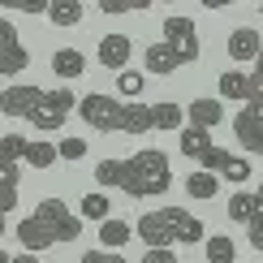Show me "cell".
<instances>
[{"label": "cell", "mask_w": 263, "mask_h": 263, "mask_svg": "<svg viewBox=\"0 0 263 263\" xmlns=\"http://www.w3.org/2000/svg\"><path fill=\"white\" fill-rule=\"evenodd\" d=\"M173 185V168H168V156L156 147H142L125 160V185L121 190L129 199H160L164 190Z\"/></svg>", "instance_id": "cell-1"}, {"label": "cell", "mask_w": 263, "mask_h": 263, "mask_svg": "<svg viewBox=\"0 0 263 263\" xmlns=\"http://www.w3.org/2000/svg\"><path fill=\"white\" fill-rule=\"evenodd\" d=\"M78 108V95L69 91V86H57V91H43V100L30 108L26 121L39 129V134H57V129L65 125V117Z\"/></svg>", "instance_id": "cell-2"}, {"label": "cell", "mask_w": 263, "mask_h": 263, "mask_svg": "<svg viewBox=\"0 0 263 263\" xmlns=\"http://www.w3.org/2000/svg\"><path fill=\"white\" fill-rule=\"evenodd\" d=\"M78 117L91 129H100V134H121V117H125V104L117 100V95H82L78 100Z\"/></svg>", "instance_id": "cell-3"}, {"label": "cell", "mask_w": 263, "mask_h": 263, "mask_svg": "<svg viewBox=\"0 0 263 263\" xmlns=\"http://www.w3.org/2000/svg\"><path fill=\"white\" fill-rule=\"evenodd\" d=\"M160 224H164V237H168V246L173 242H185V246H194V242H203L207 237V229L199 216H190L185 207H160Z\"/></svg>", "instance_id": "cell-4"}, {"label": "cell", "mask_w": 263, "mask_h": 263, "mask_svg": "<svg viewBox=\"0 0 263 263\" xmlns=\"http://www.w3.org/2000/svg\"><path fill=\"white\" fill-rule=\"evenodd\" d=\"M160 43H168V48L181 57V65H194V61H199V52H203V48H199V30H194V22L181 17V13H173L168 22H164Z\"/></svg>", "instance_id": "cell-5"}, {"label": "cell", "mask_w": 263, "mask_h": 263, "mask_svg": "<svg viewBox=\"0 0 263 263\" xmlns=\"http://www.w3.org/2000/svg\"><path fill=\"white\" fill-rule=\"evenodd\" d=\"M30 216H35V220H43V224H52L61 242H78V237H82V220H78V216H73L61 199H43Z\"/></svg>", "instance_id": "cell-6"}, {"label": "cell", "mask_w": 263, "mask_h": 263, "mask_svg": "<svg viewBox=\"0 0 263 263\" xmlns=\"http://www.w3.org/2000/svg\"><path fill=\"white\" fill-rule=\"evenodd\" d=\"M233 134H237V142H242V151L259 156L263 151V108L242 104V112L233 117Z\"/></svg>", "instance_id": "cell-7"}, {"label": "cell", "mask_w": 263, "mask_h": 263, "mask_svg": "<svg viewBox=\"0 0 263 263\" xmlns=\"http://www.w3.org/2000/svg\"><path fill=\"white\" fill-rule=\"evenodd\" d=\"M39 100H43V86H35V82H13V86L0 91V112H5V117H30V108H35Z\"/></svg>", "instance_id": "cell-8"}, {"label": "cell", "mask_w": 263, "mask_h": 263, "mask_svg": "<svg viewBox=\"0 0 263 263\" xmlns=\"http://www.w3.org/2000/svg\"><path fill=\"white\" fill-rule=\"evenodd\" d=\"M17 242H22V250L26 255H39V250H52V246H61V237H57V229L52 224H43V220H35V216H26V220H17Z\"/></svg>", "instance_id": "cell-9"}, {"label": "cell", "mask_w": 263, "mask_h": 263, "mask_svg": "<svg viewBox=\"0 0 263 263\" xmlns=\"http://www.w3.org/2000/svg\"><path fill=\"white\" fill-rule=\"evenodd\" d=\"M95 57H100L104 69H129V57H134V43H129V35H104L100 48H95Z\"/></svg>", "instance_id": "cell-10"}, {"label": "cell", "mask_w": 263, "mask_h": 263, "mask_svg": "<svg viewBox=\"0 0 263 263\" xmlns=\"http://www.w3.org/2000/svg\"><path fill=\"white\" fill-rule=\"evenodd\" d=\"M181 112H185V125H194V129H207V134H212V129L224 121V104H220V100H212V95H203V100L185 104Z\"/></svg>", "instance_id": "cell-11"}, {"label": "cell", "mask_w": 263, "mask_h": 263, "mask_svg": "<svg viewBox=\"0 0 263 263\" xmlns=\"http://www.w3.org/2000/svg\"><path fill=\"white\" fill-rule=\"evenodd\" d=\"M259 52H263V35H259V30L237 26L233 35H229V61H237V65H255Z\"/></svg>", "instance_id": "cell-12"}, {"label": "cell", "mask_w": 263, "mask_h": 263, "mask_svg": "<svg viewBox=\"0 0 263 263\" xmlns=\"http://www.w3.org/2000/svg\"><path fill=\"white\" fill-rule=\"evenodd\" d=\"M142 65H147V73H160V78H164V73L181 69V57L168 48V43H160V39H156L147 52H142Z\"/></svg>", "instance_id": "cell-13"}, {"label": "cell", "mask_w": 263, "mask_h": 263, "mask_svg": "<svg viewBox=\"0 0 263 263\" xmlns=\"http://www.w3.org/2000/svg\"><path fill=\"white\" fill-rule=\"evenodd\" d=\"M134 237H138L147 250H173V246H168V237H164V224H160V216H156V212H147V216L134 224Z\"/></svg>", "instance_id": "cell-14"}, {"label": "cell", "mask_w": 263, "mask_h": 263, "mask_svg": "<svg viewBox=\"0 0 263 263\" xmlns=\"http://www.w3.org/2000/svg\"><path fill=\"white\" fill-rule=\"evenodd\" d=\"M129 237H134V224L129 220H112V216H108V220L100 224V250H112V255H121V246L129 242Z\"/></svg>", "instance_id": "cell-15"}, {"label": "cell", "mask_w": 263, "mask_h": 263, "mask_svg": "<svg viewBox=\"0 0 263 263\" xmlns=\"http://www.w3.org/2000/svg\"><path fill=\"white\" fill-rule=\"evenodd\" d=\"M147 112H151V129H181V125H185V112H181V104H173V100L147 104Z\"/></svg>", "instance_id": "cell-16"}, {"label": "cell", "mask_w": 263, "mask_h": 263, "mask_svg": "<svg viewBox=\"0 0 263 263\" xmlns=\"http://www.w3.org/2000/svg\"><path fill=\"white\" fill-rule=\"evenodd\" d=\"M22 160H26L30 168H52V164H57V142H48V138H26Z\"/></svg>", "instance_id": "cell-17"}, {"label": "cell", "mask_w": 263, "mask_h": 263, "mask_svg": "<svg viewBox=\"0 0 263 263\" xmlns=\"http://www.w3.org/2000/svg\"><path fill=\"white\" fill-rule=\"evenodd\" d=\"M203 255H207V263H233V259H237V242H233L229 233L203 237Z\"/></svg>", "instance_id": "cell-18"}, {"label": "cell", "mask_w": 263, "mask_h": 263, "mask_svg": "<svg viewBox=\"0 0 263 263\" xmlns=\"http://www.w3.org/2000/svg\"><path fill=\"white\" fill-rule=\"evenodd\" d=\"M82 13H86L82 0H57V5H48V13H43V17H48L52 26H78Z\"/></svg>", "instance_id": "cell-19"}, {"label": "cell", "mask_w": 263, "mask_h": 263, "mask_svg": "<svg viewBox=\"0 0 263 263\" xmlns=\"http://www.w3.org/2000/svg\"><path fill=\"white\" fill-rule=\"evenodd\" d=\"M52 69H57L61 78H78V73L86 69V57L78 48H57L52 52Z\"/></svg>", "instance_id": "cell-20"}, {"label": "cell", "mask_w": 263, "mask_h": 263, "mask_svg": "<svg viewBox=\"0 0 263 263\" xmlns=\"http://www.w3.org/2000/svg\"><path fill=\"white\" fill-rule=\"evenodd\" d=\"M255 212H263V194H250V190H237L233 199H229V220H250Z\"/></svg>", "instance_id": "cell-21"}, {"label": "cell", "mask_w": 263, "mask_h": 263, "mask_svg": "<svg viewBox=\"0 0 263 263\" xmlns=\"http://www.w3.org/2000/svg\"><path fill=\"white\" fill-rule=\"evenodd\" d=\"M108 207H112V203H108V194L104 190H86L82 194V203H78V220H95V224H104L108 220Z\"/></svg>", "instance_id": "cell-22"}, {"label": "cell", "mask_w": 263, "mask_h": 263, "mask_svg": "<svg viewBox=\"0 0 263 263\" xmlns=\"http://www.w3.org/2000/svg\"><path fill=\"white\" fill-rule=\"evenodd\" d=\"M177 147H181V156H190L194 164H199V156L212 147V134H207V129H194V125H181V142Z\"/></svg>", "instance_id": "cell-23"}, {"label": "cell", "mask_w": 263, "mask_h": 263, "mask_svg": "<svg viewBox=\"0 0 263 263\" xmlns=\"http://www.w3.org/2000/svg\"><path fill=\"white\" fill-rule=\"evenodd\" d=\"M185 194H190V199H216V194H220V177L194 168L190 177H185Z\"/></svg>", "instance_id": "cell-24"}, {"label": "cell", "mask_w": 263, "mask_h": 263, "mask_svg": "<svg viewBox=\"0 0 263 263\" xmlns=\"http://www.w3.org/2000/svg\"><path fill=\"white\" fill-rule=\"evenodd\" d=\"M30 65V52H26V43H13V48H5L0 52V78H17L22 69Z\"/></svg>", "instance_id": "cell-25"}, {"label": "cell", "mask_w": 263, "mask_h": 263, "mask_svg": "<svg viewBox=\"0 0 263 263\" xmlns=\"http://www.w3.org/2000/svg\"><path fill=\"white\" fill-rule=\"evenodd\" d=\"M95 181L104 190H121L125 185V160H100L95 164Z\"/></svg>", "instance_id": "cell-26"}, {"label": "cell", "mask_w": 263, "mask_h": 263, "mask_svg": "<svg viewBox=\"0 0 263 263\" xmlns=\"http://www.w3.org/2000/svg\"><path fill=\"white\" fill-rule=\"evenodd\" d=\"M242 104L246 100V73L242 69H224L220 73V104Z\"/></svg>", "instance_id": "cell-27"}, {"label": "cell", "mask_w": 263, "mask_h": 263, "mask_svg": "<svg viewBox=\"0 0 263 263\" xmlns=\"http://www.w3.org/2000/svg\"><path fill=\"white\" fill-rule=\"evenodd\" d=\"M121 134H151V112H147V104H125Z\"/></svg>", "instance_id": "cell-28"}, {"label": "cell", "mask_w": 263, "mask_h": 263, "mask_svg": "<svg viewBox=\"0 0 263 263\" xmlns=\"http://www.w3.org/2000/svg\"><path fill=\"white\" fill-rule=\"evenodd\" d=\"M250 173H255V168H250V160H246V156H224V164L216 168V177L242 185V181H250Z\"/></svg>", "instance_id": "cell-29"}, {"label": "cell", "mask_w": 263, "mask_h": 263, "mask_svg": "<svg viewBox=\"0 0 263 263\" xmlns=\"http://www.w3.org/2000/svg\"><path fill=\"white\" fill-rule=\"evenodd\" d=\"M17 181H22V173H0V216H9L17 207Z\"/></svg>", "instance_id": "cell-30"}, {"label": "cell", "mask_w": 263, "mask_h": 263, "mask_svg": "<svg viewBox=\"0 0 263 263\" xmlns=\"http://www.w3.org/2000/svg\"><path fill=\"white\" fill-rule=\"evenodd\" d=\"M117 95H121V100H138V95H142V73L121 69V73H117Z\"/></svg>", "instance_id": "cell-31"}, {"label": "cell", "mask_w": 263, "mask_h": 263, "mask_svg": "<svg viewBox=\"0 0 263 263\" xmlns=\"http://www.w3.org/2000/svg\"><path fill=\"white\" fill-rule=\"evenodd\" d=\"M57 156L69 160V164L82 160V156H86V138H61V142H57Z\"/></svg>", "instance_id": "cell-32"}, {"label": "cell", "mask_w": 263, "mask_h": 263, "mask_svg": "<svg viewBox=\"0 0 263 263\" xmlns=\"http://www.w3.org/2000/svg\"><path fill=\"white\" fill-rule=\"evenodd\" d=\"M224 156H229V151H224V147H216V142H212V147H207L203 156H199V173H212V177H216V168L224 164Z\"/></svg>", "instance_id": "cell-33"}, {"label": "cell", "mask_w": 263, "mask_h": 263, "mask_svg": "<svg viewBox=\"0 0 263 263\" xmlns=\"http://www.w3.org/2000/svg\"><path fill=\"white\" fill-rule=\"evenodd\" d=\"M246 242L255 246V250H263V212H255V216L246 220Z\"/></svg>", "instance_id": "cell-34"}, {"label": "cell", "mask_w": 263, "mask_h": 263, "mask_svg": "<svg viewBox=\"0 0 263 263\" xmlns=\"http://www.w3.org/2000/svg\"><path fill=\"white\" fill-rule=\"evenodd\" d=\"M13 43H22V39H17V26H13L9 17H0V52L13 48Z\"/></svg>", "instance_id": "cell-35"}, {"label": "cell", "mask_w": 263, "mask_h": 263, "mask_svg": "<svg viewBox=\"0 0 263 263\" xmlns=\"http://www.w3.org/2000/svg\"><path fill=\"white\" fill-rule=\"evenodd\" d=\"M82 263H125L121 255H112V250H86Z\"/></svg>", "instance_id": "cell-36"}, {"label": "cell", "mask_w": 263, "mask_h": 263, "mask_svg": "<svg viewBox=\"0 0 263 263\" xmlns=\"http://www.w3.org/2000/svg\"><path fill=\"white\" fill-rule=\"evenodd\" d=\"M138 263H177V255H173V250H147Z\"/></svg>", "instance_id": "cell-37"}, {"label": "cell", "mask_w": 263, "mask_h": 263, "mask_svg": "<svg viewBox=\"0 0 263 263\" xmlns=\"http://www.w3.org/2000/svg\"><path fill=\"white\" fill-rule=\"evenodd\" d=\"M9 263H39V255H26L22 250V255H9Z\"/></svg>", "instance_id": "cell-38"}, {"label": "cell", "mask_w": 263, "mask_h": 263, "mask_svg": "<svg viewBox=\"0 0 263 263\" xmlns=\"http://www.w3.org/2000/svg\"><path fill=\"white\" fill-rule=\"evenodd\" d=\"M0 237H5V216H0Z\"/></svg>", "instance_id": "cell-39"}, {"label": "cell", "mask_w": 263, "mask_h": 263, "mask_svg": "<svg viewBox=\"0 0 263 263\" xmlns=\"http://www.w3.org/2000/svg\"><path fill=\"white\" fill-rule=\"evenodd\" d=\"M0 263H9V255H5V250H0Z\"/></svg>", "instance_id": "cell-40"}]
</instances>
